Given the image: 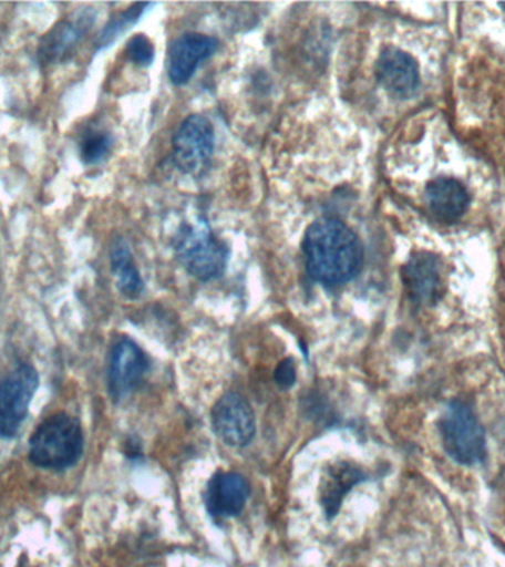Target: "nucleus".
Instances as JSON below:
<instances>
[{
    "instance_id": "obj_1",
    "label": "nucleus",
    "mask_w": 505,
    "mask_h": 567,
    "mask_svg": "<svg viewBox=\"0 0 505 567\" xmlns=\"http://www.w3.org/2000/svg\"><path fill=\"white\" fill-rule=\"evenodd\" d=\"M303 251L310 277L327 287L352 281L363 261L358 235L336 217H319L309 226Z\"/></svg>"
},
{
    "instance_id": "obj_2",
    "label": "nucleus",
    "mask_w": 505,
    "mask_h": 567,
    "mask_svg": "<svg viewBox=\"0 0 505 567\" xmlns=\"http://www.w3.org/2000/svg\"><path fill=\"white\" fill-rule=\"evenodd\" d=\"M83 446L80 421L60 412L44 420L31 434L29 456L40 468L65 470L78 463Z\"/></svg>"
},
{
    "instance_id": "obj_3",
    "label": "nucleus",
    "mask_w": 505,
    "mask_h": 567,
    "mask_svg": "<svg viewBox=\"0 0 505 567\" xmlns=\"http://www.w3.org/2000/svg\"><path fill=\"white\" fill-rule=\"evenodd\" d=\"M181 265L199 281L219 278L228 264L229 251L204 221L182 226L175 237Z\"/></svg>"
},
{
    "instance_id": "obj_4",
    "label": "nucleus",
    "mask_w": 505,
    "mask_h": 567,
    "mask_svg": "<svg viewBox=\"0 0 505 567\" xmlns=\"http://www.w3.org/2000/svg\"><path fill=\"white\" fill-rule=\"evenodd\" d=\"M443 446L461 464L478 463L485 456V433L472 408L452 402L441 420Z\"/></svg>"
},
{
    "instance_id": "obj_5",
    "label": "nucleus",
    "mask_w": 505,
    "mask_h": 567,
    "mask_svg": "<svg viewBox=\"0 0 505 567\" xmlns=\"http://www.w3.org/2000/svg\"><path fill=\"white\" fill-rule=\"evenodd\" d=\"M38 388L39 374L30 363H18L0 380V437L17 436Z\"/></svg>"
},
{
    "instance_id": "obj_6",
    "label": "nucleus",
    "mask_w": 505,
    "mask_h": 567,
    "mask_svg": "<svg viewBox=\"0 0 505 567\" xmlns=\"http://www.w3.org/2000/svg\"><path fill=\"white\" fill-rule=\"evenodd\" d=\"M215 153V128L210 120L194 114L184 120L173 136V159L185 175L199 176Z\"/></svg>"
},
{
    "instance_id": "obj_7",
    "label": "nucleus",
    "mask_w": 505,
    "mask_h": 567,
    "mask_svg": "<svg viewBox=\"0 0 505 567\" xmlns=\"http://www.w3.org/2000/svg\"><path fill=\"white\" fill-rule=\"evenodd\" d=\"M212 424L216 436L233 447L247 446L256 434L255 411L239 393H226L215 403Z\"/></svg>"
},
{
    "instance_id": "obj_8",
    "label": "nucleus",
    "mask_w": 505,
    "mask_h": 567,
    "mask_svg": "<svg viewBox=\"0 0 505 567\" xmlns=\"http://www.w3.org/2000/svg\"><path fill=\"white\" fill-rule=\"evenodd\" d=\"M148 370L144 350L131 339H120L110 352L109 390L115 402L123 401L141 384Z\"/></svg>"
},
{
    "instance_id": "obj_9",
    "label": "nucleus",
    "mask_w": 505,
    "mask_h": 567,
    "mask_svg": "<svg viewBox=\"0 0 505 567\" xmlns=\"http://www.w3.org/2000/svg\"><path fill=\"white\" fill-rule=\"evenodd\" d=\"M219 42L212 35L186 33L171 44L167 53L168 79L176 86L193 78L198 66L217 51Z\"/></svg>"
},
{
    "instance_id": "obj_10",
    "label": "nucleus",
    "mask_w": 505,
    "mask_h": 567,
    "mask_svg": "<svg viewBox=\"0 0 505 567\" xmlns=\"http://www.w3.org/2000/svg\"><path fill=\"white\" fill-rule=\"evenodd\" d=\"M250 492V483L241 474L219 472L207 483L204 505L212 517H235L243 512Z\"/></svg>"
},
{
    "instance_id": "obj_11",
    "label": "nucleus",
    "mask_w": 505,
    "mask_h": 567,
    "mask_svg": "<svg viewBox=\"0 0 505 567\" xmlns=\"http://www.w3.org/2000/svg\"><path fill=\"white\" fill-rule=\"evenodd\" d=\"M377 80L396 97L414 95L420 84V71L412 56L401 49L389 48L381 52L375 65Z\"/></svg>"
},
{
    "instance_id": "obj_12",
    "label": "nucleus",
    "mask_w": 505,
    "mask_h": 567,
    "mask_svg": "<svg viewBox=\"0 0 505 567\" xmlns=\"http://www.w3.org/2000/svg\"><path fill=\"white\" fill-rule=\"evenodd\" d=\"M93 17L91 13H83L74 20H62L56 22L47 34L40 40L38 58L44 65L55 64L66 60L73 53L80 40L91 29Z\"/></svg>"
},
{
    "instance_id": "obj_13",
    "label": "nucleus",
    "mask_w": 505,
    "mask_h": 567,
    "mask_svg": "<svg viewBox=\"0 0 505 567\" xmlns=\"http://www.w3.org/2000/svg\"><path fill=\"white\" fill-rule=\"evenodd\" d=\"M363 478H365V473L362 472V468L349 461H339V463L328 465L322 474L321 485H319V499H321L323 512L328 518L337 516L344 496Z\"/></svg>"
},
{
    "instance_id": "obj_14",
    "label": "nucleus",
    "mask_w": 505,
    "mask_h": 567,
    "mask_svg": "<svg viewBox=\"0 0 505 567\" xmlns=\"http://www.w3.org/2000/svg\"><path fill=\"white\" fill-rule=\"evenodd\" d=\"M402 275L406 290L416 303H433L441 295V269L432 255L419 252V255L412 256L403 268Z\"/></svg>"
},
{
    "instance_id": "obj_15",
    "label": "nucleus",
    "mask_w": 505,
    "mask_h": 567,
    "mask_svg": "<svg viewBox=\"0 0 505 567\" xmlns=\"http://www.w3.org/2000/svg\"><path fill=\"white\" fill-rule=\"evenodd\" d=\"M425 199L433 215L445 221L458 219L468 206L467 190L460 182L447 177L433 181L425 189Z\"/></svg>"
},
{
    "instance_id": "obj_16",
    "label": "nucleus",
    "mask_w": 505,
    "mask_h": 567,
    "mask_svg": "<svg viewBox=\"0 0 505 567\" xmlns=\"http://www.w3.org/2000/svg\"><path fill=\"white\" fill-rule=\"evenodd\" d=\"M110 265L120 292L123 296L131 297V299H136L144 290V281H142L140 270H137L135 260H133L132 252L124 239H115L113 246H111Z\"/></svg>"
},
{
    "instance_id": "obj_17",
    "label": "nucleus",
    "mask_w": 505,
    "mask_h": 567,
    "mask_svg": "<svg viewBox=\"0 0 505 567\" xmlns=\"http://www.w3.org/2000/svg\"><path fill=\"white\" fill-rule=\"evenodd\" d=\"M113 148V136L102 128H89L80 140V158L84 164L104 162Z\"/></svg>"
},
{
    "instance_id": "obj_18",
    "label": "nucleus",
    "mask_w": 505,
    "mask_h": 567,
    "mask_svg": "<svg viewBox=\"0 0 505 567\" xmlns=\"http://www.w3.org/2000/svg\"><path fill=\"white\" fill-rule=\"evenodd\" d=\"M144 8L145 4H137V7L128 9V11L124 12L123 16H120L118 18H115L114 21H111L110 24L106 25L104 30H102L100 39H97V47L105 48L106 44L113 42V40L117 38V35L122 33V31L126 29L127 25H131V22L136 20L137 16H140L142 9Z\"/></svg>"
},
{
    "instance_id": "obj_19",
    "label": "nucleus",
    "mask_w": 505,
    "mask_h": 567,
    "mask_svg": "<svg viewBox=\"0 0 505 567\" xmlns=\"http://www.w3.org/2000/svg\"><path fill=\"white\" fill-rule=\"evenodd\" d=\"M128 60L136 65L146 66L154 60V47L145 34H136L126 44Z\"/></svg>"
},
{
    "instance_id": "obj_20",
    "label": "nucleus",
    "mask_w": 505,
    "mask_h": 567,
    "mask_svg": "<svg viewBox=\"0 0 505 567\" xmlns=\"http://www.w3.org/2000/svg\"><path fill=\"white\" fill-rule=\"evenodd\" d=\"M296 365L292 359H284L275 370V381L281 389H290L296 383Z\"/></svg>"
},
{
    "instance_id": "obj_21",
    "label": "nucleus",
    "mask_w": 505,
    "mask_h": 567,
    "mask_svg": "<svg viewBox=\"0 0 505 567\" xmlns=\"http://www.w3.org/2000/svg\"><path fill=\"white\" fill-rule=\"evenodd\" d=\"M501 8H504V9H505V3H501Z\"/></svg>"
}]
</instances>
